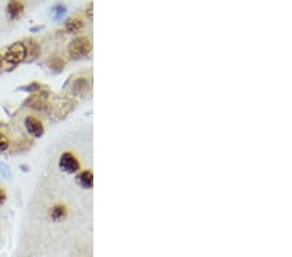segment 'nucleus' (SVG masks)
<instances>
[{"mask_svg":"<svg viewBox=\"0 0 292 257\" xmlns=\"http://www.w3.org/2000/svg\"><path fill=\"white\" fill-rule=\"evenodd\" d=\"M91 51V43L88 38L86 36H78L76 39L73 40L72 43L69 44L68 52L70 55V57L74 58V60H78V58H82L85 56L90 54Z\"/></svg>","mask_w":292,"mask_h":257,"instance_id":"obj_2","label":"nucleus"},{"mask_svg":"<svg viewBox=\"0 0 292 257\" xmlns=\"http://www.w3.org/2000/svg\"><path fill=\"white\" fill-rule=\"evenodd\" d=\"M58 168L65 173L72 174L80 171L81 165L78 159L72 152H64L58 161Z\"/></svg>","mask_w":292,"mask_h":257,"instance_id":"obj_3","label":"nucleus"},{"mask_svg":"<svg viewBox=\"0 0 292 257\" xmlns=\"http://www.w3.org/2000/svg\"><path fill=\"white\" fill-rule=\"evenodd\" d=\"M66 216H68V208L61 203L55 204L50 209V217L54 222L62 221V220L66 218Z\"/></svg>","mask_w":292,"mask_h":257,"instance_id":"obj_6","label":"nucleus"},{"mask_svg":"<svg viewBox=\"0 0 292 257\" xmlns=\"http://www.w3.org/2000/svg\"><path fill=\"white\" fill-rule=\"evenodd\" d=\"M28 57V46L24 42H16L9 46L3 56V61L8 65L16 66Z\"/></svg>","mask_w":292,"mask_h":257,"instance_id":"obj_1","label":"nucleus"},{"mask_svg":"<svg viewBox=\"0 0 292 257\" xmlns=\"http://www.w3.org/2000/svg\"><path fill=\"white\" fill-rule=\"evenodd\" d=\"M65 13H66V8H65V5H62V4H58V5L54 8L55 20H61L65 16Z\"/></svg>","mask_w":292,"mask_h":257,"instance_id":"obj_12","label":"nucleus"},{"mask_svg":"<svg viewBox=\"0 0 292 257\" xmlns=\"http://www.w3.org/2000/svg\"><path fill=\"white\" fill-rule=\"evenodd\" d=\"M39 88H40L39 84H31V86L22 87L21 90H24V91H36V90H39Z\"/></svg>","mask_w":292,"mask_h":257,"instance_id":"obj_14","label":"nucleus"},{"mask_svg":"<svg viewBox=\"0 0 292 257\" xmlns=\"http://www.w3.org/2000/svg\"><path fill=\"white\" fill-rule=\"evenodd\" d=\"M24 9H25L24 4L21 1H17V0L9 1L7 4V13L11 20H16V18L20 17L24 13Z\"/></svg>","mask_w":292,"mask_h":257,"instance_id":"obj_7","label":"nucleus"},{"mask_svg":"<svg viewBox=\"0 0 292 257\" xmlns=\"http://www.w3.org/2000/svg\"><path fill=\"white\" fill-rule=\"evenodd\" d=\"M1 65H3V57L0 56V68H1Z\"/></svg>","mask_w":292,"mask_h":257,"instance_id":"obj_17","label":"nucleus"},{"mask_svg":"<svg viewBox=\"0 0 292 257\" xmlns=\"http://www.w3.org/2000/svg\"><path fill=\"white\" fill-rule=\"evenodd\" d=\"M5 199H7V194H5V191L0 187V206L5 203Z\"/></svg>","mask_w":292,"mask_h":257,"instance_id":"obj_15","label":"nucleus"},{"mask_svg":"<svg viewBox=\"0 0 292 257\" xmlns=\"http://www.w3.org/2000/svg\"><path fill=\"white\" fill-rule=\"evenodd\" d=\"M0 167H1V168H0V171H5V168H7L5 165H4V164H0ZM9 174H11V171H7V173H5V175H9Z\"/></svg>","mask_w":292,"mask_h":257,"instance_id":"obj_16","label":"nucleus"},{"mask_svg":"<svg viewBox=\"0 0 292 257\" xmlns=\"http://www.w3.org/2000/svg\"><path fill=\"white\" fill-rule=\"evenodd\" d=\"M83 28V21L81 18L74 17L72 20H69L66 24H65V30L69 31V33H74V31H78Z\"/></svg>","mask_w":292,"mask_h":257,"instance_id":"obj_11","label":"nucleus"},{"mask_svg":"<svg viewBox=\"0 0 292 257\" xmlns=\"http://www.w3.org/2000/svg\"><path fill=\"white\" fill-rule=\"evenodd\" d=\"M25 127L28 133L34 138H40L44 134V126L42 121L38 120L36 117L28 116L25 118Z\"/></svg>","mask_w":292,"mask_h":257,"instance_id":"obj_4","label":"nucleus"},{"mask_svg":"<svg viewBox=\"0 0 292 257\" xmlns=\"http://www.w3.org/2000/svg\"><path fill=\"white\" fill-rule=\"evenodd\" d=\"M8 147H9V141H8V138L0 133V152L7 151Z\"/></svg>","mask_w":292,"mask_h":257,"instance_id":"obj_13","label":"nucleus"},{"mask_svg":"<svg viewBox=\"0 0 292 257\" xmlns=\"http://www.w3.org/2000/svg\"><path fill=\"white\" fill-rule=\"evenodd\" d=\"M48 66L52 72L60 73L62 72V69L65 68V61L62 60V57L60 56H54L48 60Z\"/></svg>","mask_w":292,"mask_h":257,"instance_id":"obj_10","label":"nucleus"},{"mask_svg":"<svg viewBox=\"0 0 292 257\" xmlns=\"http://www.w3.org/2000/svg\"><path fill=\"white\" fill-rule=\"evenodd\" d=\"M88 88H90V84H88V81H87L86 78H83V77L77 78V80L74 81V84H73V92L76 95H83Z\"/></svg>","mask_w":292,"mask_h":257,"instance_id":"obj_9","label":"nucleus"},{"mask_svg":"<svg viewBox=\"0 0 292 257\" xmlns=\"http://www.w3.org/2000/svg\"><path fill=\"white\" fill-rule=\"evenodd\" d=\"M77 182L80 183V186H82L83 189H91L94 185V175L90 171H83L82 173L77 177Z\"/></svg>","mask_w":292,"mask_h":257,"instance_id":"obj_8","label":"nucleus"},{"mask_svg":"<svg viewBox=\"0 0 292 257\" xmlns=\"http://www.w3.org/2000/svg\"><path fill=\"white\" fill-rule=\"evenodd\" d=\"M26 104H29V107L34 109H38V111H43V109L47 108L48 105V95L47 92H42V94H34L31 95Z\"/></svg>","mask_w":292,"mask_h":257,"instance_id":"obj_5","label":"nucleus"}]
</instances>
